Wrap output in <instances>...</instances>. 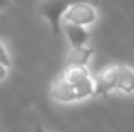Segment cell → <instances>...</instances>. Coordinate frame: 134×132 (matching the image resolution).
<instances>
[{
    "instance_id": "1",
    "label": "cell",
    "mask_w": 134,
    "mask_h": 132,
    "mask_svg": "<svg viewBox=\"0 0 134 132\" xmlns=\"http://www.w3.org/2000/svg\"><path fill=\"white\" fill-rule=\"evenodd\" d=\"M94 90H95L94 79L91 76L78 82H66L59 78L52 86L50 95L53 99L59 103H70V101H78V99L94 97Z\"/></svg>"
},
{
    "instance_id": "2",
    "label": "cell",
    "mask_w": 134,
    "mask_h": 132,
    "mask_svg": "<svg viewBox=\"0 0 134 132\" xmlns=\"http://www.w3.org/2000/svg\"><path fill=\"white\" fill-rule=\"evenodd\" d=\"M69 6H70L69 0H42L37 6L39 14L48 22L52 33L56 36L61 34V31H63L61 22L64 19V14Z\"/></svg>"
},
{
    "instance_id": "3",
    "label": "cell",
    "mask_w": 134,
    "mask_h": 132,
    "mask_svg": "<svg viewBox=\"0 0 134 132\" xmlns=\"http://www.w3.org/2000/svg\"><path fill=\"white\" fill-rule=\"evenodd\" d=\"M63 20H66V23H75L84 27L97 20V11L91 3H73L67 8Z\"/></svg>"
},
{
    "instance_id": "4",
    "label": "cell",
    "mask_w": 134,
    "mask_h": 132,
    "mask_svg": "<svg viewBox=\"0 0 134 132\" xmlns=\"http://www.w3.org/2000/svg\"><path fill=\"white\" fill-rule=\"evenodd\" d=\"M119 65H108L101 70L94 79V97H106L109 92L117 89Z\"/></svg>"
},
{
    "instance_id": "5",
    "label": "cell",
    "mask_w": 134,
    "mask_h": 132,
    "mask_svg": "<svg viewBox=\"0 0 134 132\" xmlns=\"http://www.w3.org/2000/svg\"><path fill=\"white\" fill-rule=\"evenodd\" d=\"M64 31H66V34H67V39H69L72 48L86 45V42H87V39H89V31H87L83 25L66 23V25H64Z\"/></svg>"
},
{
    "instance_id": "6",
    "label": "cell",
    "mask_w": 134,
    "mask_h": 132,
    "mask_svg": "<svg viewBox=\"0 0 134 132\" xmlns=\"http://www.w3.org/2000/svg\"><path fill=\"white\" fill-rule=\"evenodd\" d=\"M94 55V48L91 47H75L72 48V51L69 53V56L66 58L64 67H72V65H86L89 62V59Z\"/></svg>"
},
{
    "instance_id": "7",
    "label": "cell",
    "mask_w": 134,
    "mask_h": 132,
    "mask_svg": "<svg viewBox=\"0 0 134 132\" xmlns=\"http://www.w3.org/2000/svg\"><path fill=\"white\" fill-rule=\"evenodd\" d=\"M117 90L123 93H134V71L126 65H119Z\"/></svg>"
},
{
    "instance_id": "8",
    "label": "cell",
    "mask_w": 134,
    "mask_h": 132,
    "mask_svg": "<svg viewBox=\"0 0 134 132\" xmlns=\"http://www.w3.org/2000/svg\"><path fill=\"white\" fill-rule=\"evenodd\" d=\"M89 70L86 65H72V67H64L61 79L66 82H78L83 81L86 78H89Z\"/></svg>"
},
{
    "instance_id": "9",
    "label": "cell",
    "mask_w": 134,
    "mask_h": 132,
    "mask_svg": "<svg viewBox=\"0 0 134 132\" xmlns=\"http://www.w3.org/2000/svg\"><path fill=\"white\" fill-rule=\"evenodd\" d=\"M0 64H3L5 67H11V59H9V56H8V53H6V50H5V47L2 45V42H0Z\"/></svg>"
},
{
    "instance_id": "10",
    "label": "cell",
    "mask_w": 134,
    "mask_h": 132,
    "mask_svg": "<svg viewBox=\"0 0 134 132\" xmlns=\"http://www.w3.org/2000/svg\"><path fill=\"white\" fill-rule=\"evenodd\" d=\"M6 73H8V67H5L3 64H0V81L6 76Z\"/></svg>"
},
{
    "instance_id": "11",
    "label": "cell",
    "mask_w": 134,
    "mask_h": 132,
    "mask_svg": "<svg viewBox=\"0 0 134 132\" xmlns=\"http://www.w3.org/2000/svg\"><path fill=\"white\" fill-rule=\"evenodd\" d=\"M70 2V5H73V3H91V5H94L97 0H69Z\"/></svg>"
},
{
    "instance_id": "12",
    "label": "cell",
    "mask_w": 134,
    "mask_h": 132,
    "mask_svg": "<svg viewBox=\"0 0 134 132\" xmlns=\"http://www.w3.org/2000/svg\"><path fill=\"white\" fill-rule=\"evenodd\" d=\"M6 6H9V0H0V9H3Z\"/></svg>"
},
{
    "instance_id": "13",
    "label": "cell",
    "mask_w": 134,
    "mask_h": 132,
    "mask_svg": "<svg viewBox=\"0 0 134 132\" xmlns=\"http://www.w3.org/2000/svg\"><path fill=\"white\" fill-rule=\"evenodd\" d=\"M33 132H45V131L42 129V126H36V128H34V131H33Z\"/></svg>"
}]
</instances>
